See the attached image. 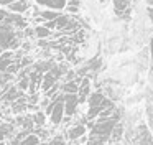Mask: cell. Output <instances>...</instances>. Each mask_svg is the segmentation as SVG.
<instances>
[{"instance_id": "obj_1", "label": "cell", "mask_w": 153, "mask_h": 145, "mask_svg": "<svg viewBox=\"0 0 153 145\" xmlns=\"http://www.w3.org/2000/svg\"><path fill=\"white\" fill-rule=\"evenodd\" d=\"M20 45L18 38L15 36V31L10 25L7 23H0V55L5 49H13Z\"/></svg>"}, {"instance_id": "obj_2", "label": "cell", "mask_w": 153, "mask_h": 145, "mask_svg": "<svg viewBox=\"0 0 153 145\" xmlns=\"http://www.w3.org/2000/svg\"><path fill=\"white\" fill-rule=\"evenodd\" d=\"M51 101H53V109H51L50 115H48V120H50V124L53 125V127H58V125H59L61 122L64 120V102H63V92H59V94H58L54 99H51Z\"/></svg>"}, {"instance_id": "obj_3", "label": "cell", "mask_w": 153, "mask_h": 145, "mask_svg": "<svg viewBox=\"0 0 153 145\" xmlns=\"http://www.w3.org/2000/svg\"><path fill=\"white\" fill-rule=\"evenodd\" d=\"M63 102H64V117H74L81 105L77 94H63Z\"/></svg>"}, {"instance_id": "obj_4", "label": "cell", "mask_w": 153, "mask_h": 145, "mask_svg": "<svg viewBox=\"0 0 153 145\" xmlns=\"http://www.w3.org/2000/svg\"><path fill=\"white\" fill-rule=\"evenodd\" d=\"M2 23H7V25H10L12 28H25V26H27V20H25L23 16L18 15V13H12V12H8L7 18H5Z\"/></svg>"}, {"instance_id": "obj_5", "label": "cell", "mask_w": 153, "mask_h": 145, "mask_svg": "<svg viewBox=\"0 0 153 145\" xmlns=\"http://www.w3.org/2000/svg\"><path fill=\"white\" fill-rule=\"evenodd\" d=\"M84 134H87V127L84 125V122H81V124H76V125H73L71 129H68L66 138L68 140H77V138L82 137Z\"/></svg>"}, {"instance_id": "obj_6", "label": "cell", "mask_w": 153, "mask_h": 145, "mask_svg": "<svg viewBox=\"0 0 153 145\" xmlns=\"http://www.w3.org/2000/svg\"><path fill=\"white\" fill-rule=\"evenodd\" d=\"M123 137H125V129H123V124L117 122L115 127H114V130H112V134H110L109 144L110 145H119L120 142L123 140Z\"/></svg>"}, {"instance_id": "obj_7", "label": "cell", "mask_w": 153, "mask_h": 145, "mask_svg": "<svg viewBox=\"0 0 153 145\" xmlns=\"http://www.w3.org/2000/svg\"><path fill=\"white\" fill-rule=\"evenodd\" d=\"M91 82L89 79H82V81H79V91H77V97H79V104H84V102L87 101V97H89L91 94Z\"/></svg>"}, {"instance_id": "obj_8", "label": "cell", "mask_w": 153, "mask_h": 145, "mask_svg": "<svg viewBox=\"0 0 153 145\" xmlns=\"http://www.w3.org/2000/svg\"><path fill=\"white\" fill-rule=\"evenodd\" d=\"M15 61V56H13V51L12 49H5L2 55H0V72H5L7 68Z\"/></svg>"}, {"instance_id": "obj_9", "label": "cell", "mask_w": 153, "mask_h": 145, "mask_svg": "<svg viewBox=\"0 0 153 145\" xmlns=\"http://www.w3.org/2000/svg\"><path fill=\"white\" fill-rule=\"evenodd\" d=\"M35 2L38 3V5H43V7H48V8L51 10H63L64 7H66L68 0H35Z\"/></svg>"}, {"instance_id": "obj_10", "label": "cell", "mask_w": 153, "mask_h": 145, "mask_svg": "<svg viewBox=\"0 0 153 145\" xmlns=\"http://www.w3.org/2000/svg\"><path fill=\"white\" fill-rule=\"evenodd\" d=\"M79 91V79H73V81H64L61 86V92L63 94H77Z\"/></svg>"}, {"instance_id": "obj_11", "label": "cell", "mask_w": 153, "mask_h": 145, "mask_svg": "<svg viewBox=\"0 0 153 145\" xmlns=\"http://www.w3.org/2000/svg\"><path fill=\"white\" fill-rule=\"evenodd\" d=\"M105 96L102 92L96 91V92H91L89 97H87V109H92V107H100V102L104 101Z\"/></svg>"}, {"instance_id": "obj_12", "label": "cell", "mask_w": 153, "mask_h": 145, "mask_svg": "<svg viewBox=\"0 0 153 145\" xmlns=\"http://www.w3.org/2000/svg\"><path fill=\"white\" fill-rule=\"evenodd\" d=\"M13 124H8V122H0V142H5L8 137H12L13 134Z\"/></svg>"}, {"instance_id": "obj_13", "label": "cell", "mask_w": 153, "mask_h": 145, "mask_svg": "<svg viewBox=\"0 0 153 145\" xmlns=\"http://www.w3.org/2000/svg\"><path fill=\"white\" fill-rule=\"evenodd\" d=\"M28 0H17V2L10 3L8 5V10H10L12 13H18V15H22L23 12H27L28 10Z\"/></svg>"}, {"instance_id": "obj_14", "label": "cell", "mask_w": 153, "mask_h": 145, "mask_svg": "<svg viewBox=\"0 0 153 145\" xmlns=\"http://www.w3.org/2000/svg\"><path fill=\"white\" fill-rule=\"evenodd\" d=\"M31 119H33L35 127H45V125H46V120H48V115L45 114L43 111H40V109H38L35 114H31Z\"/></svg>"}, {"instance_id": "obj_15", "label": "cell", "mask_w": 153, "mask_h": 145, "mask_svg": "<svg viewBox=\"0 0 153 145\" xmlns=\"http://www.w3.org/2000/svg\"><path fill=\"white\" fill-rule=\"evenodd\" d=\"M22 91L18 87H8L7 89V94H4L2 97H4V101H7V102H15L18 97H22Z\"/></svg>"}, {"instance_id": "obj_16", "label": "cell", "mask_w": 153, "mask_h": 145, "mask_svg": "<svg viewBox=\"0 0 153 145\" xmlns=\"http://www.w3.org/2000/svg\"><path fill=\"white\" fill-rule=\"evenodd\" d=\"M59 15H61V13L58 12V10H51V8L41 10V12H40V16L43 18V22H53V20H56Z\"/></svg>"}, {"instance_id": "obj_17", "label": "cell", "mask_w": 153, "mask_h": 145, "mask_svg": "<svg viewBox=\"0 0 153 145\" xmlns=\"http://www.w3.org/2000/svg\"><path fill=\"white\" fill-rule=\"evenodd\" d=\"M33 33H35V36H36V38H40V40H46V38H50V36H51V30H48L45 25L35 26Z\"/></svg>"}, {"instance_id": "obj_18", "label": "cell", "mask_w": 153, "mask_h": 145, "mask_svg": "<svg viewBox=\"0 0 153 145\" xmlns=\"http://www.w3.org/2000/svg\"><path fill=\"white\" fill-rule=\"evenodd\" d=\"M114 10L117 15H123L128 10V0H114Z\"/></svg>"}, {"instance_id": "obj_19", "label": "cell", "mask_w": 153, "mask_h": 145, "mask_svg": "<svg viewBox=\"0 0 153 145\" xmlns=\"http://www.w3.org/2000/svg\"><path fill=\"white\" fill-rule=\"evenodd\" d=\"M41 144V140H40V137H38L36 134H28L27 137L23 138V140L20 142V145H40Z\"/></svg>"}, {"instance_id": "obj_20", "label": "cell", "mask_w": 153, "mask_h": 145, "mask_svg": "<svg viewBox=\"0 0 153 145\" xmlns=\"http://www.w3.org/2000/svg\"><path fill=\"white\" fill-rule=\"evenodd\" d=\"M28 86H30V79H28V74H27V76H22V79H20V82H18L17 87L20 89L22 92H23V91H27V89H28Z\"/></svg>"}, {"instance_id": "obj_21", "label": "cell", "mask_w": 153, "mask_h": 145, "mask_svg": "<svg viewBox=\"0 0 153 145\" xmlns=\"http://www.w3.org/2000/svg\"><path fill=\"white\" fill-rule=\"evenodd\" d=\"M146 15H148L150 22L153 23V7H146Z\"/></svg>"}, {"instance_id": "obj_22", "label": "cell", "mask_w": 153, "mask_h": 145, "mask_svg": "<svg viewBox=\"0 0 153 145\" xmlns=\"http://www.w3.org/2000/svg\"><path fill=\"white\" fill-rule=\"evenodd\" d=\"M7 15H8L7 10H2V8H0V23H2L5 18H7Z\"/></svg>"}, {"instance_id": "obj_23", "label": "cell", "mask_w": 153, "mask_h": 145, "mask_svg": "<svg viewBox=\"0 0 153 145\" xmlns=\"http://www.w3.org/2000/svg\"><path fill=\"white\" fill-rule=\"evenodd\" d=\"M13 2H17V0H0V7H4V5H10V3H13Z\"/></svg>"}, {"instance_id": "obj_24", "label": "cell", "mask_w": 153, "mask_h": 145, "mask_svg": "<svg viewBox=\"0 0 153 145\" xmlns=\"http://www.w3.org/2000/svg\"><path fill=\"white\" fill-rule=\"evenodd\" d=\"M150 55H152V68H153V38L150 41Z\"/></svg>"}, {"instance_id": "obj_25", "label": "cell", "mask_w": 153, "mask_h": 145, "mask_svg": "<svg viewBox=\"0 0 153 145\" xmlns=\"http://www.w3.org/2000/svg\"><path fill=\"white\" fill-rule=\"evenodd\" d=\"M146 3H148V7H153V0H145Z\"/></svg>"}, {"instance_id": "obj_26", "label": "cell", "mask_w": 153, "mask_h": 145, "mask_svg": "<svg viewBox=\"0 0 153 145\" xmlns=\"http://www.w3.org/2000/svg\"><path fill=\"white\" fill-rule=\"evenodd\" d=\"M0 145H5V142H0Z\"/></svg>"}]
</instances>
